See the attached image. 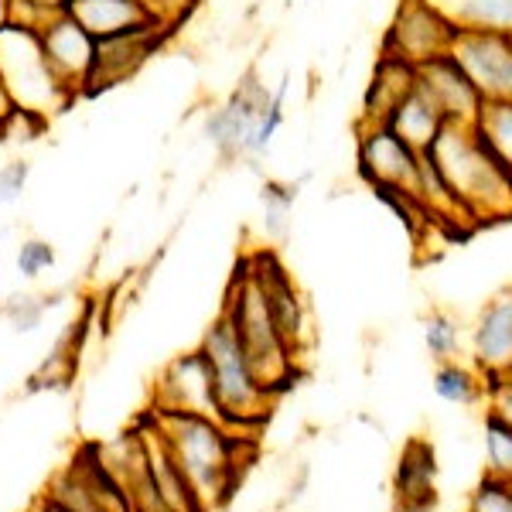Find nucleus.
I'll return each instance as SVG.
<instances>
[{
  "label": "nucleus",
  "instance_id": "obj_23",
  "mask_svg": "<svg viewBox=\"0 0 512 512\" xmlns=\"http://www.w3.org/2000/svg\"><path fill=\"white\" fill-rule=\"evenodd\" d=\"M458 31H485V35L512 38V0H427Z\"/></svg>",
  "mask_w": 512,
  "mask_h": 512
},
{
  "label": "nucleus",
  "instance_id": "obj_13",
  "mask_svg": "<svg viewBox=\"0 0 512 512\" xmlns=\"http://www.w3.org/2000/svg\"><path fill=\"white\" fill-rule=\"evenodd\" d=\"M154 407L171 410H192V414H205L219 420L216 390H212V373L205 362L202 349L178 355L161 369L158 386H154Z\"/></svg>",
  "mask_w": 512,
  "mask_h": 512
},
{
  "label": "nucleus",
  "instance_id": "obj_34",
  "mask_svg": "<svg viewBox=\"0 0 512 512\" xmlns=\"http://www.w3.org/2000/svg\"><path fill=\"white\" fill-rule=\"evenodd\" d=\"M28 175H31V164L24 158L7 161L4 168H0V209H4V205H14L24 195V188H28Z\"/></svg>",
  "mask_w": 512,
  "mask_h": 512
},
{
  "label": "nucleus",
  "instance_id": "obj_17",
  "mask_svg": "<svg viewBox=\"0 0 512 512\" xmlns=\"http://www.w3.org/2000/svg\"><path fill=\"white\" fill-rule=\"evenodd\" d=\"M472 355L485 376L512 373V287L482 308L472 328Z\"/></svg>",
  "mask_w": 512,
  "mask_h": 512
},
{
  "label": "nucleus",
  "instance_id": "obj_37",
  "mask_svg": "<svg viewBox=\"0 0 512 512\" xmlns=\"http://www.w3.org/2000/svg\"><path fill=\"white\" fill-rule=\"evenodd\" d=\"M28 512H72L69 506H65V502H59V499H55V495L52 492H41L38 495V499L35 502H31V509Z\"/></svg>",
  "mask_w": 512,
  "mask_h": 512
},
{
  "label": "nucleus",
  "instance_id": "obj_39",
  "mask_svg": "<svg viewBox=\"0 0 512 512\" xmlns=\"http://www.w3.org/2000/svg\"><path fill=\"white\" fill-rule=\"evenodd\" d=\"M11 21V0H0V28Z\"/></svg>",
  "mask_w": 512,
  "mask_h": 512
},
{
  "label": "nucleus",
  "instance_id": "obj_4",
  "mask_svg": "<svg viewBox=\"0 0 512 512\" xmlns=\"http://www.w3.org/2000/svg\"><path fill=\"white\" fill-rule=\"evenodd\" d=\"M202 355L209 362L212 373V390H216V403H219V420L229 427V431L243 434V431H256L263 427V420L270 417V407H274L277 396L260 383V376L253 373L250 359H246L243 345L233 332L226 318H216L212 328L202 335Z\"/></svg>",
  "mask_w": 512,
  "mask_h": 512
},
{
  "label": "nucleus",
  "instance_id": "obj_35",
  "mask_svg": "<svg viewBox=\"0 0 512 512\" xmlns=\"http://www.w3.org/2000/svg\"><path fill=\"white\" fill-rule=\"evenodd\" d=\"M485 400H489L492 414H499L512 424V373L485 376Z\"/></svg>",
  "mask_w": 512,
  "mask_h": 512
},
{
  "label": "nucleus",
  "instance_id": "obj_14",
  "mask_svg": "<svg viewBox=\"0 0 512 512\" xmlns=\"http://www.w3.org/2000/svg\"><path fill=\"white\" fill-rule=\"evenodd\" d=\"M134 427L140 431V437H144L147 461H151V472H154V485H158L168 512H205L192 478H188L185 468L178 465L175 451H171L168 437H164V431H161L158 414L147 407V414H140Z\"/></svg>",
  "mask_w": 512,
  "mask_h": 512
},
{
  "label": "nucleus",
  "instance_id": "obj_27",
  "mask_svg": "<svg viewBox=\"0 0 512 512\" xmlns=\"http://www.w3.org/2000/svg\"><path fill=\"white\" fill-rule=\"evenodd\" d=\"M485 472L512 478V424L485 410Z\"/></svg>",
  "mask_w": 512,
  "mask_h": 512
},
{
  "label": "nucleus",
  "instance_id": "obj_30",
  "mask_svg": "<svg viewBox=\"0 0 512 512\" xmlns=\"http://www.w3.org/2000/svg\"><path fill=\"white\" fill-rule=\"evenodd\" d=\"M468 512H512V478L485 472L468 499Z\"/></svg>",
  "mask_w": 512,
  "mask_h": 512
},
{
  "label": "nucleus",
  "instance_id": "obj_1",
  "mask_svg": "<svg viewBox=\"0 0 512 512\" xmlns=\"http://www.w3.org/2000/svg\"><path fill=\"white\" fill-rule=\"evenodd\" d=\"M164 437H168L171 451H175L178 465L192 478L198 499H202L205 512H216L229 502L239 475H243V461H239V448L243 437L229 431L222 420L192 414V410H171L154 407Z\"/></svg>",
  "mask_w": 512,
  "mask_h": 512
},
{
  "label": "nucleus",
  "instance_id": "obj_9",
  "mask_svg": "<svg viewBox=\"0 0 512 512\" xmlns=\"http://www.w3.org/2000/svg\"><path fill=\"white\" fill-rule=\"evenodd\" d=\"M267 99H270V89L263 86L260 76H256V72H246L243 82H239L233 93L205 117V137L212 140V147H216L222 158L246 161Z\"/></svg>",
  "mask_w": 512,
  "mask_h": 512
},
{
  "label": "nucleus",
  "instance_id": "obj_22",
  "mask_svg": "<svg viewBox=\"0 0 512 512\" xmlns=\"http://www.w3.org/2000/svg\"><path fill=\"white\" fill-rule=\"evenodd\" d=\"M69 468L89 485V492L96 495V502L103 506V512H137L134 502H130L127 489H123L120 475L113 472L110 461H106L103 444L86 441L76 454H72Z\"/></svg>",
  "mask_w": 512,
  "mask_h": 512
},
{
  "label": "nucleus",
  "instance_id": "obj_11",
  "mask_svg": "<svg viewBox=\"0 0 512 512\" xmlns=\"http://www.w3.org/2000/svg\"><path fill=\"white\" fill-rule=\"evenodd\" d=\"M41 48H45V59L52 65V72L59 82L69 89L72 96H86L89 76H93L96 65V45L99 41L89 35L72 14H55L52 21H45L38 28Z\"/></svg>",
  "mask_w": 512,
  "mask_h": 512
},
{
  "label": "nucleus",
  "instance_id": "obj_2",
  "mask_svg": "<svg viewBox=\"0 0 512 512\" xmlns=\"http://www.w3.org/2000/svg\"><path fill=\"white\" fill-rule=\"evenodd\" d=\"M427 154L472 222L512 219V171L489 151L472 123H444Z\"/></svg>",
  "mask_w": 512,
  "mask_h": 512
},
{
  "label": "nucleus",
  "instance_id": "obj_24",
  "mask_svg": "<svg viewBox=\"0 0 512 512\" xmlns=\"http://www.w3.org/2000/svg\"><path fill=\"white\" fill-rule=\"evenodd\" d=\"M434 393H437V400L454 403V407H475L478 400H485V376H478L475 369L465 366L461 359L437 362Z\"/></svg>",
  "mask_w": 512,
  "mask_h": 512
},
{
  "label": "nucleus",
  "instance_id": "obj_36",
  "mask_svg": "<svg viewBox=\"0 0 512 512\" xmlns=\"http://www.w3.org/2000/svg\"><path fill=\"white\" fill-rule=\"evenodd\" d=\"M45 308H48V304L38 301V297H14V301L4 308V315L14 321V328H18V332H31V328L41 325Z\"/></svg>",
  "mask_w": 512,
  "mask_h": 512
},
{
  "label": "nucleus",
  "instance_id": "obj_5",
  "mask_svg": "<svg viewBox=\"0 0 512 512\" xmlns=\"http://www.w3.org/2000/svg\"><path fill=\"white\" fill-rule=\"evenodd\" d=\"M0 82L11 89L14 103L41 113V117H52L69 103H76V96L62 86L48 65L38 31L14 21L0 28Z\"/></svg>",
  "mask_w": 512,
  "mask_h": 512
},
{
  "label": "nucleus",
  "instance_id": "obj_33",
  "mask_svg": "<svg viewBox=\"0 0 512 512\" xmlns=\"http://www.w3.org/2000/svg\"><path fill=\"white\" fill-rule=\"evenodd\" d=\"M14 263H18V274L35 280L41 277L45 270L55 267V246L48 243V239H24L18 246V256H14Z\"/></svg>",
  "mask_w": 512,
  "mask_h": 512
},
{
  "label": "nucleus",
  "instance_id": "obj_10",
  "mask_svg": "<svg viewBox=\"0 0 512 512\" xmlns=\"http://www.w3.org/2000/svg\"><path fill=\"white\" fill-rule=\"evenodd\" d=\"M168 31H171V24L158 21V24L134 28V31H123V35H113V38H99L96 65H93V76H89L86 96H99V93H106V89L127 82L130 76H137V72L144 69V62L151 59V55H158Z\"/></svg>",
  "mask_w": 512,
  "mask_h": 512
},
{
  "label": "nucleus",
  "instance_id": "obj_28",
  "mask_svg": "<svg viewBox=\"0 0 512 512\" xmlns=\"http://www.w3.org/2000/svg\"><path fill=\"white\" fill-rule=\"evenodd\" d=\"M424 345L434 362H451L461 355V325L448 311H431L424 318Z\"/></svg>",
  "mask_w": 512,
  "mask_h": 512
},
{
  "label": "nucleus",
  "instance_id": "obj_20",
  "mask_svg": "<svg viewBox=\"0 0 512 512\" xmlns=\"http://www.w3.org/2000/svg\"><path fill=\"white\" fill-rule=\"evenodd\" d=\"M444 123H448V117H444L441 106L434 103V96L427 93L420 82L393 106L390 117H386V127L407 140L417 154L431 151L437 134L444 130Z\"/></svg>",
  "mask_w": 512,
  "mask_h": 512
},
{
  "label": "nucleus",
  "instance_id": "obj_31",
  "mask_svg": "<svg viewBox=\"0 0 512 512\" xmlns=\"http://www.w3.org/2000/svg\"><path fill=\"white\" fill-rule=\"evenodd\" d=\"M45 127H48V117L18 106V110L4 120V127H0V144H14V147L31 144V140H38L41 134H45Z\"/></svg>",
  "mask_w": 512,
  "mask_h": 512
},
{
  "label": "nucleus",
  "instance_id": "obj_21",
  "mask_svg": "<svg viewBox=\"0 0 512 512\" xmlns=\"http://www.w3.org/2000/svg\"><path fill=\"white\" fill-rule=\"evenodd\" d=\"M414 86H417V65L379 52L373 82H369L366 99H362L359 123H386V117L393 113V106L400 103Z\"/></svg>",
  "mask_w": 512,
  "mask_h": 512
},
{
  "label": "nucleus",
  "instance_id": "obj_26",
  "mask_svg": "<svg viewBox=\"0 0 512 512\" xmlns=\"http://www.w3.org/2000/svg\"><path fill=\"white\" fill-rule=\"evenodd\" d=\"M287 89H291V79H280L277 89H270V99L267 106H263V117H260V127H256L253 134V144H250V154H246V161H263L267 158V151L274 147V137L280 134V127H284V106H287Z\"/></svg>",
  "mask_w": 512,
  "mask_h": 512
},
{
  "label": "nucleus",
  "instance_id": "obj_16",
  "mask_svg": "<svg viewBox=\"0 0 512 512\" xmlns=\"http://www.w3.org/2000/svg\"><path fill=\"white\" fill-rule=\"evenodd\" d=\"M103 454H106V461H110L113 472L120 475L123 489H127L137 512H168L158 485H154V472H151V461H147L144 437H140L137 427H130V431H123L120 437H113L110 444H103Z\"/></svg>",
  "mask_w": 512,
  "mask_h": 512
},
{
  "label": "nucleus",
  "instance_id": "obj_29",
  "mask_svg": "<svg viewBox=\"0 0 512 512\" xmlns=\"http://www.w3.org/2000/svg\"><path fill=\"white\" fill-rule=\"evenodd\" d=\"M45 489L52 492L59 502H65V506H69L72 512H103V506L96 502V495L89 492V485L82 482V478L72 472L69 465H65L62 472L45 485Z\"/></svg>",
  "mask_w": 512,
  "mask_h": 512
},
{
  "label": "nucleus",
  "instance_id": "obj_3",
  "mask_svg": "<svg viewBox=\"0 0 512 512\" xmlns=\"http://www.w3.org/2000/svg\"><path fill=\"white\" fill-rule=\"evenodd\" d=\"M219 315L233 325L239 345H243L246 359H250L253 373L260 376V383L274 396L284 393L287 386L294 383L301 366H297L287 342L280 338L274 318H270V311H267V301H263L260 287H256V280L250 274L246 256L236 263Z\"/></svg>",
  "mask_w": 512,
  "mask_h": 512
},
{
  "label": "nucleus",
  "instance_id": "obj_19",
  "mask_svg": "<svg viewBox=\"0 0 512 512\" xmlns=\"http://www.w3.org/2000/svg\"><path fill=\"white\" fill-rule=\"evenodd\" d=\"M65 14H72L96 41L164 21L151 0H65Z\"/></svg>",
  "mask_w": 512,
  "mask_h": 512
},
{
  "label": "nucleus",
  "instance_id": "obj_15",
  "mask_svg": "<svg viewBox=\"0 0 512 512\" xmlns=\"http://www.w3.org/2000/svg\"><path fill=\"white\" fill-rule=\"evenodd\" d=\"M417 82L434 96V103L441 106V113L448 117V123H475L478 120V110H482L485 96L478 93V86L468 79V72L461 69L451 52L417 65Z\"/></svg>",
  "mask_w": 512,
  "mask_h": 512
},
{
  "label": "nucleus",
  "instance_id": "obj_38",
  "mask_svg": "<svg viewBox=\"0 0 512 512\" xmlns=\"http://www.w3.org/2000/svg\"><path fill=\"white\" fill-rule=\"evenodd\" d=\"M18 110V103H14V96H11V89L0 82V127H4V120L11 117V113Z\"/></svg>",
  "mask_w": 512,
  "mask_h": 512
},
{
  "label": "nucleus",
  "instance_id": "obj_12",
  "mask_svg": "<svg viewBox=\"0 0 512 512\" xmlns=\"http://www.w3.org/2000/svg\"><path fill=\"white\" fill-rule=\"evenodd\" d=\"M468 79L478 86L485 99H509L512 103V38L485 35V31H458L451 45Z\"/></svg>",
  "mask_w": 512,
  "mask_h": 512
},
{
  "label": "nucleus",
  "instance_id": "obj_7",
  "mask_svg": "<svg viewBox=\"0 0 512 512\" xmlns=\"http://www.w3.org/2000/svg\"><path fill=\"white\" fill-rule=\"evenodd\" d=\"M355 151L359 171L379 195H410L417 198L420 154L386 123H359L355 127Z\"/></svg>",
  "mask_w": 512,
  "mask_h": 512
},
{
  "label": "nucleus",
  "instance_id": "obj_25",
  "mask_svg": "<svg viewBox=\"0 0 512 512\" xmlns=\"http://www.w3.org/2000/svg\"><path fill=\"white\" fill-rule=\"evenodd\" d=\"M472 127H475V134L489 144V151L495 158L512 171V103L509 99H485Z\"/></svg>",
  "mask_w": 512,
  "mask_h": 512
},
{
  "label": "nucleus",
  "instance_id": "obj_32",
  "mask_svg": "<svg viewBox=\"0 0 512 512\" xmlns=\"http://www.w3.org/2000/svg\"><path fill=\"white\" fill-rule=\"evenodd\" d=\"M291 205H294V188H284V185L263 188V226H267V233H274V236L287 233Z\"/></svg>",
  "mask_w": 512,
  "mask_h": 512
},
{
  "label": "nucleus",
  "instance_id": "obj_18",
  "mask_svg": "<svg viewBox=\"0 0 512 512\" xmlns=\"http://www.w3.org/2000/svg\"><path fill=\"white\" fill-rule=\"evenodd\" d=\"M393 499L400 512H427L437 502V454L424 437L403 444L393 475Z\"/></svg>",
  "mask_w": 512,
  "mask_h": 512
},
{
  "label": "nucleus",
  "instance_id": "obj_8",
  "mask_svg": "<svg viewBox=\"0 0 512 512\" xmlns=\"http://www.w3.org/2000/svg\"><path fill=\"white\" fill-rule=\"evenodd\" d=\"M454 38H458V28L441 11H434L427 0H403L396 7L390 28H386L383 55H393V59H403L410 65H424L437 55H448Z\"/></svg>",
  "mask_w": 512,
  "mask_h": 512
},
{
  "label": "nucleus",
  "instance_id": "obj_6",
  "mask_svg": "<svg viewBox=\"0 0 512 512\" xmlns=\"http://www.w3.org/2000/svg\"><path fill=\"white\" fill-rule=\"evenodd\" d=\"M246 263H250V274L260 287L263 301H267V311L274 318L280 338L287 342L294 362L301 366L308 359L311 345H315V328H311V311L308 301H304L301 287L294 284L291 270L280 263V256L274 250H256L246 253Z\"/></svg>",
  "mask_w": 512,
  "mask_h": 512
}]
</instances>
